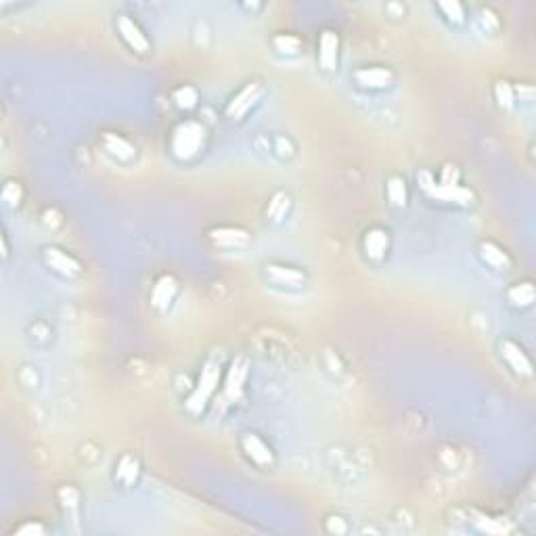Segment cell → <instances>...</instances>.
<instances>
[{"instance_id": "8992f818", "label": "cell", "mask_w": 536, "mask_h": 536, "mask_svg": "<svg viewBox=\"0 0 536 536\" xmlns=\"http://www.w3.org/2000/svg\"><path fill=\"white\" fill-rule=\"evenodd\" d=\"M45 260L53 271H57L65 277H74V275L80 273V262L74 255L59 249V247H47L45 249Z\"/></svg>"}, {"instance_id": "2e32d148", "label": "cell", "mask_w": 536, "mask_h": 536, "mask_svg": "<svg viewBox=\"0 0 536 536\" xmlns=\"http://www.w3.org/2000/svg\"><path fill=\"white\" fill-rule=\"evenodd\" d=\"M103 145H105V149H107L113 157H118V159H130V157L134 155V147H132L124 136H120V134L105 132Z\"/></svg>"}, {"instance_id": "cb8c5ba5", "label": "cell", "mask_w": 536, "mask_h": 536, "mask_svg": "<svg viewBox=\"0 0 536 536\" xmlns=\"http://www.w3.org/2000/svg\"><path fill=\"white\" fill-rule=\"evenodd\" d=\"M118 478L124 482H132L136 478V461H132L130 457H124L118 465Z\"/></svg>"}, {"instance_id": "9c48e42d", "label": "cell", "mask_w": 536, "mask_h": 536, "mask_svg": "<svg viewBox=\"0 0 536 536\" xmlns=\"http://www.w3.org/2000/svg\"><path fill=\"white\" fill-rule=\"evenodd\" d=\"M338 51H340V38L336 32L325 30L319 38V61L321 68L331 72L338 65Z\"/></svg>"}, {"instance_id": "7c38bea8", "label": "cell", "mask_w": 536, "mask_h": 536, "mask_svg": "<svg viewBox=\"0 0 536 536\" xmlns=\"http://www.w3.org/2000/svg\"><path fill=\"white\" fill-rule=\"evenodd\" d=\"M392 72L386 68H361L354 72V80L365 88H384L392 82Z\"/></svg>"}, {"instance_id": "30bf717a", "label": "cell", "mask_w": 536, "mask_h": 536, "mask_svg": "<svg viewBox=\"0 0 536 536\" xmlns=\"http://www.w3.org/2000/svg\"><path fill=\"white\" fill-rule=\"evenodd\" d=\"M266 275L273 281L287 285V287H300L306 281V275L294 266H283V264H268L266 266Z\"/></svg>"}, {"instance_id": "d6986e66", "label": "cell", "mask_w": 536, "mask_h": 536, "mask_svg": "<svg viewBox=\"0 0 536 536\" xmlns=\"http://www.w3.org/2000/svg\"><path fill=\"white\" fill-rule=\"evenodd\" d=\"M273 47L281 53V55H296L302 47L300 38L294 34H279L273 38Z\"/></svg>"}, {"instance_id": "603a6c76", "label": "cell", "mask_w": 536, "mask_h": 536, "mask_svg": "<svg viewBox=\"0 0 536 536\" xmlns=\"http://www.w3.org/2000/svg\"><path fill=\"white\" fill-rule=\"evenodd\" d=\"M287 205H290V197H287L285 193H277V195L273 197L271 205H268V214H271L275 220H279V218L285 214Z\"/></svg>"}, {"instance_id": "7a4b0ae2", "label": "cell", "mask_w": 536, "mask_h": 536, "mask_svg": "<svg viewBox=\"0 0 536 536\" xmlns=\"http://www.w3.org/2000/svg\"><path fill=\"white\" fill-rule=\"evenodd\" d=\"M218 379H220V361H207L199 373V379H197V386L193 390V394L189 396L187 400V409L191 413H199L203 411V407L210 402V398L214 396L216 392V386H218Z\"/></svg>"}, {"instance_id": "6da1fadb", "label": "cell", "mask_w": 536, "mask_h": 536, "mask_svg": "<svg viewBox=\"0 0 536 536\" xmlns=\"http://www.w3.org/2000/svg\"><path fill=\"white\" fill-rule=\"evenodd\" d=\"M205 139V128L193 120L182 122L180 126H176V130L172 132V153L176 159H191L193 155H197V151L201 149Z\"/></svg>"}, {"instance_id": "8fae6325", "label": "cell", "mask_w": 536, "mask_h": 536, "mask_svg": "<svg viewBox=\"0 0 536 536\" xmlns=\"http://www.w3.org/2000/svg\"><path fill=\"white\" fill-rule=\"evenodd\" d=\"M260 93H262V88H260V84L258 82H249V84H245L239 93H237V97L230 101V105H228V116L230 118H239V116H243L258 99H260Z\"/></svg>"}, {"instance_id": "5b68a950", "label": "cell", "mask_w": 536, "mask_h": 536, "mask_svg": "<svg viewBox=\"0 0 536 536\" xmlns=\"http://www.w3.org/2000/svg\"><path fill=\"white\" fill-rule=\"evenodd\" d=\"M118 30H120V36L124 38V42L132 51H136V53H147L149 51V40L143 34V30L134 24V19H130L128 15H120L118 17Z\"/></svg>"}, {"instance_id": "5bb4252c", "label": "cell", "mask_w": 536, "mask_h": 536, "mask_svg": "<svg viewBox=\"0 0 536 536\" xmlns=\"http://www.w3.org/2000/svg\"><path fill=\"white\" fill-rule=\"evenodd\" d=\"M174 294H176V281H174V277L164 275V277H159V279H157V283L153 285V292H151V304H153V306H157V308H164L166 304H170V302H172Z\"/></svg>"}, {"instance_id": "4316f807", "label": "cell", "mask_w": 536, "mask_h": 536, "mask_svg": "<svg viewBox=\"0 0 536 536\" xmlns=\"http://www.w3.org/2000/svg\"><path fill=\"white\" fill-rule=\"evenodd\" d=\"M438 182H442V184H459V172H457V168H455V166H444V168H442V176H440Z\"/></svg>"}, {"instance_id": "277c9868", "label": "cell", "mask_w": 536, "mask_h": 536, "mask_svg": "<svg viewBox=\"0 0 536 536\" xmlns=\"http://www.w3.org/2000/svg\"><path fill=\"white\" fill-rule=\"evenodd\" d=\"M245 377H247V361H245V358L232 361L230 371H228V375H226L224 390H222V400H224V404H232V402H237V400L241 398Z\"/></svg>"}, {"instance_id": "ba28073f", "label": "cell", "mask_w": 536, "mask_h": 536, "mask_svg": "<svg viewBox=\"0 0 536 536\" xmlns=\"http://www.w3.org/2000/svg\"><path fill=\"white\" fill-rule=\"evenodd\" d=\"M500 354L517 375H530L532 373V363H530L528 354L515 342H511V340L500 342Z\"/></svg>"}, {"instance_id": "44dd1931", "label": "cell", "mask_w": 536, "mask_h": 536, "mask_svg": "<svg viewBox=\"0 0 536 536\" xmlns=\"http://www.w3.org/2000/svg\"><path fill=\"white\" fill-rule=\"evenodd\" d=\"M174 101L180 109H191L197 105V90L193 86H180L174 93Z\"/></svg>"}, {"instance_id": "4fadbf2b", "label": "cell", "mask_w": 536, "mask_h": 536, "mask_svg": "<svg viewBox=\"0 0 536 536\" xmlns=\"http://www.w3.org/2000/svg\"><path fill=\"white\" fill-rule=\"evenodd\" d=\"M210 237L218 243V245H224V247H239L243 243H247L249 235L243 230V228H235V226H220V228H214L210 230Z\"/></svg>"}, {"instance_id": "f1b7e54d", "label": "cell", "mask_w": 536, "mask_h": 536, "mask_svg": "<svg viewBox=\"0 0 536 536\" xmlns=\"http://www.w3.org/2000/svg\"><path fill=\"white\" fill-rule=\"evenodd\" d=\"M15 532L17 534H45V526H40V523H24Z\"/></svg>"}, {"instance_id": "7402d4cb", "label": "cell", "mask_w": 536, "mask_h": 536, "mask_svg": "<svg viewBox=\"0 0 536 536\" xmlns=\"http://www.w3.org/2000/svg\"><path fill=\"white\" fill-rule=\"evenodd\" d=\"M494 99H496V103L500 107L509 109L513 105V88H511V84L505 82V80H498L494 84Z\"/></svg>"}, {"instance_id": "9a60e30c", "label": "cell", "mask_w": 536, "mask_h": 536, "mask_svg": "<svg viewBox=\"0 0 536 536\" xmlns=\"http://www.w3.org/2000/svg\"><path fill=\"white\" fill-rule=\"evenodd\" d=\"M363 243H365L367 255L373 260H379L388 249V232L384 228H371V230H367Z\"/></svg>"}, {"instance_id": "ffe728a7", "label": "cell", "mask_w": 536, "mask_h": 536, "mask_svg": "<svg viewBox=\"0 0 536 536\" xmlns=\"http://www.w3.org/2000/svg\"><path fill=\"white\" fill-rule=\"evenodd\" d=\"M386 189H388V197H390V201L394 205H404V201H407V187H404V180L400 176H390Z\"/></svg>"}, {"instance_id": "ac0fdd59", "label": "cell", "mask_w": 536, "mask_h": 536, "mask_svg": "<svg viewBox=\"0 0 536 536\" xmlns=\"http://www.w3.org/2000/svg\"><path fill=\"white\" fill-rule=\"evenodd\" d=\"M511 304L515 306H530L534 302V285L530 281L523 283H515L509 292H507Z\"/></svg>"}, {"instance_id": "484cf974", "label": "cell", "mask_w": 536, "mask_h": 536, "mask_svg": "<svg viewBox=\"0 0 536 536\" xmlns=\"http://www.w3.org/2000/svg\"><path fill=\"white\" fill-rule=\"evenodd\" d=\"M3 197L9 201V203H19L22 199V189L17 182H7L5 184V191H3Z\"/></svg>"}, {"instance_id": "e0dca14e", "label": "cell", "mask_w": 536, "mask_h": 536, "mask_svg": "<svg viewBox=\"0 0 536 536\" xmlns=\"http://www.w3.org/2000/svg\"><path fill=\"white\" fill-rule=\"evenodd\" d=\"M480 249H482V258L486 260V264H490V266H494V268H505V266L509 264V258H507L505 249L498 247L496 243L484 241V243L480 245Z\"/></svg>"}, {"instance_id": "d4e9b609", "label": "cell", "mask_w": 536, "mask_h": 536, "mask_svg": "<svg viewBox=\"0 0 536 536\" xmlns=\"http://www.w3.org/2000/svg\"><path fill=\"white\" fill-rule=\"evenodd\" d=\"M438 9H440L450 22H461V19H463V7H461V3H440Z\"/></svg>"}, {"instance_id": "83f0119b", "label": "cell", "mask_w": 536, "mask_h": 536, "mask_svg": "<svg viewBox=\"0 0 536 536\" xmlns=\"http://www.w3.org/2000/svg\"><path fill=\"white\" fill-rule=\"evenodd\" d=\"M327 530H329V532H336V534H344L348 528H346V523H344V519H342V517L331 515V517L327 519Z\"/></svg>"}, {"instance_id": "52a82bcc", "label": "cell", "mask_w": 536, "mask_h": 536, "mask_svg": "<svg viewBox=\"0 0 536 536\" xmlns=\"http://www.w3.org/2000/svg\"><path fill=\"white\" fill-rule=\"evenodd\" d=\"M241 446H243L245 455H247L253 463H258V465H271V463H273V450H271V446H268L260 436H255V434H245V436L241 438Z\"/></svg>"}, {"instance_id": "3957f363", "label": "cell", "mask_w": 536, "mask_h": 536, "mask_svg": "<svg viewBox=\"0 0 536 536\" xmlns=\"http://www.w3.org/2000/svg\"><path fill=\"white\" fill-rule=\"evenodd\" d=\"M419 182L423 187V191L429 197H436L440 201H455V203H467L471 201V191L461 187V184H442L436 182V178L429 172H421L419 174Z\"/></svg>"}]
</instances>
